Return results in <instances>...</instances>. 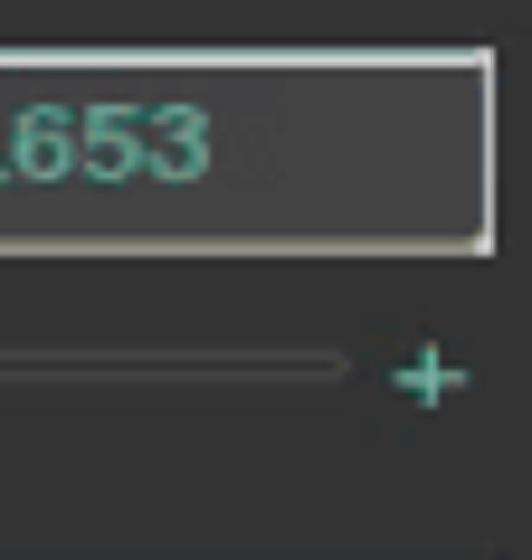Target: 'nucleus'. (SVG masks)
<instances>
[]
</instances>
